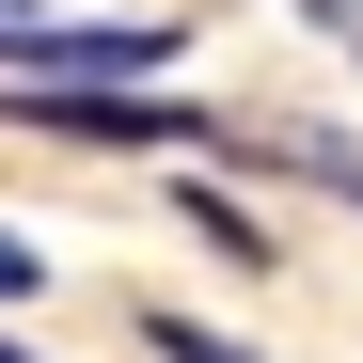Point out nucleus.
<instances>
[{"instance_id": "obj_1", "label": "nucleus", "mask_w": 363, "mask_h": 363, "mask_svg": "<svg viewBox=\"0 0 363 363\" xmlns=\"http://www.w3.org/2000/svg\"><path fill=\"white\" fill-rule=\"evenodd\" d=\"M0 127L79 143V158H158V143H221V111L158 95V79H0Z\"/></svg>"}, {"instance_id": "obj_2", "label": "nucleus", "mask_w": 363, "mask_h": 363, "mask_svg": "<svg viewBox=\"0 0 363 363\" xmlns=\"http://www.w3.org/2000/svg\"><path fill=\"white\" fill-rule=\"evenodd\" d=\"M206 158H237V174H284V190H332V206H363V143L347 127H316V111H221V143Z\"/></svg>"}, {"instance_id": "obj_3", "label": "nucleus", "mask_w": 363, "mask_h": 363, "mask_svg": "<svg viewBox=\"0 0 363 363\" xmlns=\"http://www.w3.org/2000/svg\"><path fill=\"white\" fill-rule=\"evenodd\" d=\"M174 221H190V237H206V253H221V269H253V284L284 269V237H269L253 206H237V190H221V174H190V190H174Z\"/></svg>"}, {"instance_id": "obj_4", "label": "nucleus", "mask_w": 363, "mask_h": 363, "mask_svg": "<svg viewBox=\"0 0 363 363\" xmlns=\"http://www.w3.org/2000/svg\"><path fill=\"white\" fill-rule=\"evenodd\" d=\"M143 347H158V363H269V347H237V332H206V316H174V300H143Z\"/></svg>"}, {"instance_id": "obj_5", "label": "nucleus", "mask_w": 363, "mask_h": 363, "mask_svg": "<svg viewBox=\"0 0 363 363\" xmlns=\"http://www.w3.org/2000/svg\"><path fill=\"white\" fill-rule=\"evenodd\" d=\"M32 284H48V253H32L16 221H0V300H32Z\"/></svg>"}, {"instance_id": "obj_6", "label": "nucleus", "mask_w": 363, "mask_h": 363, "mask_svg": "<svg viewBox=\"0 0 363 363\" xmlns=\"http://www.w3.org/2000/svg\"><path fill=\"white\" fill-rule=\"evenodd\" d=\"M0 363H48V347H16V332H0Z\"/></svg>"}, {"instance_id": "obj_7", "label": "nucleus", "mask_w": 363, "mask_h": 363, "mask_svg": "<svg viewBox=\"0 0 363 363\" xmlns=\"http://www.w3.org/2000/svg\"><path fill=\"white\" fill-rule=\"evenodd\" d=\"M16 16H32V0H0V32H16Z\"/></svg>"}]
</instances>
